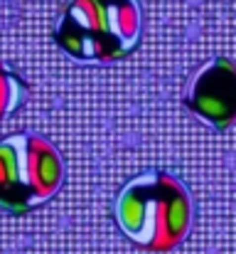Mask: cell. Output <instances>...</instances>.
<instances>
[{"instance_id":"obj_1","label":"cell","mask_w":236,"mask_h":254,"mask_svg":"<svg viewBox=\"0 0 236 254\" xmlns=\"http://www.w3.org/2000/svg\"><path fill=\"white\" fill-rule=\"evenodd\" d=\"M113 217L133 245L148 252H170L185 242L192 227V200L175 175L145 170L121 188Z\"/></svg>"},{"instance_id":"obj_2","label":"cell","mask_w":236,"mask_h":254,"mask_svg":"<svg viewBox=\"0 0 236 254\" xmlns=\"http://www.w3.org/2000/svg\"><path fill=\"white\" fill-rule=\"evenodd\" d=\"M138 0H72L57 25V45L81 62H118L141 42Z\"/></svg>"},{"instance_id":"obj_3","label":"cell","mask_w":236,"mask_h":254,"mask_svg":"<svg viewBox=\"0 0 236 254\" xmlns=\"http://www.w3.org/2000/svg\"><path fill=\"white\" fill-rule=\"evenodd\" d=\"M64 166L57 148L40 133L0 138V210L27 215L62 188Z\"/></svg>"},{"instance_id":"obj_4","label":"cell","mask_w":236,"mask_h":254,"mask_svg":"<svg viewBox=\"0 0 236 254\" xmlns=\"http://www.w3.org/2000/svg\"><path fill=\"white\" fill-rule=\"evenodd\" d=\"M185 104L217 128L232 126L236 121V64L227 57L207 62L187 84Z\"/></svg>"},{"instance_id":"obj_5","label":"cell","mask_w":236,"mask_h":254,"mask_svg":"<svg viewBox=\"0 0 236 254\" xmlns=\"http://www.w3.org/2000/svg\"><path fill=\"white\" fill-rule=\"evenodd\" d=\"M27 99V84L5 64H0V121L17 111Z\"/></svg>"}]
</instances>
